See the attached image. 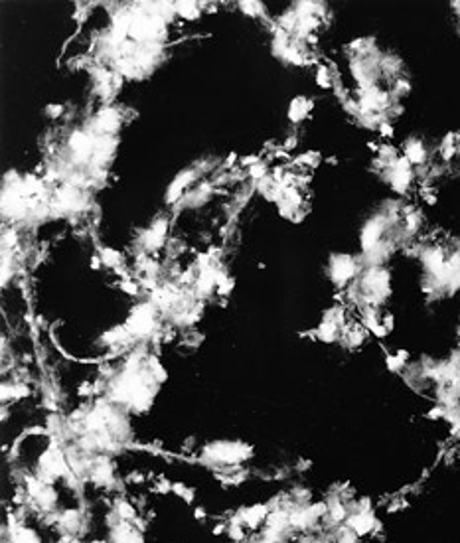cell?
Returning <instances> with one entry per match:
<instances>
[{
    "label": "cell",
    "mask_w": 460,
    "mask_h": 543,
    "mask_svg": "<svg viewBox=\"0 0 460 543\" xmlns=\"http://www.w3.org/2000/svg\"><path fill=\"white\" fill-rule=\"evenodd\" d=\"M253 449L249 445L243 442H211L204 449V458H208V462L211 464H220V466H239L241 462H245L247 458H251Z\"/></svg>",
    "instance_id": "obj_1"
},
{
    "label": "cell",
    "mask_w": 460,
    "mask_h": 543,
    "mask_svg": "<svg viewBox=\"0 0 460 543\" xmlns=\"http://www.w3.org/2000/svg\"><path fill=\"white\" fill-rule=\"evenodd\" d=\"M125 326H127V330L131 332L133 338L150 336L154 332V328H156V308H154V304L149 302V304L134 306Z\"/></svg>",
    "instance_id": "obj_2"
},
{
    "label": "cell",
    "mask_w": 460,
    "mask_h": 543,
    "mask_svg": "<svg viewBox=\"0 0 460 543\" xmlns=\"http://www.w3.org/2000/svg\"><path fill=\"white\" fill-rule=\"evenodd\" d=\"M359 285H361V292H364V297L368 301L381 302L389 294L391 279H389L387 271H381L379 267H371L370 271L364 275Z\"/></svg>",
    "instance_id": "obj_3"
},
{
    "label": "cell",
    "mask_w": 460,
    "mask_h": 543,
    "mask_svg": "<svg viewBox=\"0 0 460 543\" xmlns=\"http://www.w3.org/2000/svg\"><path fill=\"white\" fill-rule=\"evenodd\" d=\"M357 275V263L352 255H334L330 259V277L336 285H346Z\"/></svg>",
    "instance_id": "obj_4"
},
{
    "label": "cell",
    "mask_w": 460,
    "mask_h": 543,
    "mask_svg": "<svg viewBox=\"0 0 460 543\" xmlns=\"http://www.w3.org/2000/svg\"><path fill=\"white\" fill-rule=\"evenodd\" d=\"M385 231V217H371L370 221L364 226L361 233H359V241H361V249L366 253H370L371 249H375L381 243V235Z\"/></svg>",
    "instance_id": "obj_5"
},
{
    "label": "cell",
    "mask_w": 460,
    "mask_h": 543,
    "mask_svg": "<svg viewBox=\"0 0 460 543\" xmlns=\"http://www.w3.org/2000/svg\"><path fill=\"white\" fill-rule=\"evenodd\" d=\"M95 140L97 136L89 135V133H81L77 131L69 136V151L74 152V156L77 160H89L93 158V152H95Z\"/></svg>",
    "instance_id": "obj_6"
},
{
    "label": "cell",
    "mask_w": 460,
    "mask_h": 543,
    "mask_svg": "<svg viewBox=\"0 0 460 543\" xmlns=\"http://www.w3.org/2000/svg\"><path fill=\"white\" fill-rule=\"evenodd\" d=\"M120 127V115L115 109H105L101 111L95 121H93V131L95 136H113V133H117Z\"/></svg>",
    "instance_id": "obj_7"
},
{
    "label": "cell",
    "mask_w": 460,
    "mask_h": 543,
    "mask_svg": "<svg viewBox=\"0 0 460 543\" xmlns=\"http://www.w3.org/2000/svg\"><path fill=\"white\" fill-rule=\"evenodd\" d=\"M193 178H196V172H193V170H184V172H180L178 176L170 182V186H168V190H166V202H168V204L178 202L180 198L184 196V192L188 190V186L193 182Z\"/></svg>",
    "instance_id": "obj_8"
},
{
    "label": "cell",
    "mask_w": 460,
    "mask_h": 543,
    "mask_svg": "<svg viewBox=\"0 0 460 543\" xmlns=\"http://www.w3.org/2000/svg\"><path fill=\"white\" fill-rule=\"evenodd\" d=\"M89 478L97 486L101 488H107V486H113V464L107 460V458H95L93 464H91V472H89Z\"/></svg>",
    "instance_id": "obj_9"
},
{
    "label": "cell",
    "mask_w": 460,
    "mask_h": 543,
    "mask_svg": "<svg viewBox=\"0 0 460 543\" xmlns=\"http://www.w3.org/2000/svg\"><path fill=\"white\" fill-rule=\"evenodd\" d=\"M269 512H271L269 506H265V504H257V506H251V508L241 510V512H239V517H241V524H243L247 529H257L261 524L267 522Z\"/></svg>",
    "instance_id": "obj_10"
},
{
    "label": "cell",
    "mask_w": 460,
    "mask_h": 543,
    "mask_svg": "<svg viewBox=\"0 0 460 543\" xmlns=\"http://www.w3.org/2000/svg\"><path fill=\"white\" fill-rule=\"evenodd\" d=\"M166 231H168L166 219L154 221L152 227H149L147 233H144V247H147V249H158V247L162 245L164 237H166Z\"/></svg>",
    "instance_id": "obj_11"
},
{
    "label": "cell",
    "mask_w": 460,
    "mask_h": 543,
    "mask_svg": "<svg viewBox=\"0 0 460 543\" xmlns=\"http://www.w3.org/2000/svg\"><path fill=\"white\" fill-rule=\"evenodd\" d=\"M403 151H405V160L409 164H423L427 160V149L419 138H409Z\"/></svg>",
    "instance_id": "obj_12"
},
{
    "label": "cell",
    "mask_w": 460,
    "mask_h": 543,
    "mask_svg": "<svg viewBox=\"0 0 460 543\" xmlns=\"http://www.w3.org/2000/svg\"><path fill=\"white\" fill-rule=\"evenodd\" d=\"M312 111V103L306 97H295L288 105V119L293 122H300L302 119L308 117V113Z\"/></svg>",
    "instance_id": "obj_13"
},
{
    "label": "cell",
    "mask_w": 460,
    "mask_h": 543,
    "mask_svg": "<svg viewBox=\"0 0 460 543\" xmlns=\"http://www.w3.org/2000/svg\"><path fill=\"white\" fill-rule=\"evenodd\" d=\"M8 537H10V543H42V539H40V535H38L36 529L24 528V526H20V528H16V529H10V531H8Z\"/></svg>",
    "instance_id": "obj_14"
},
{
    "label": "cell",
    "mask_w": 460,
    "mask_h": 543,
    "mask_svg": "<svg viewBox=\"0 0 460 543\" xmlns=\"http://www.w3.org/2000/svg\"><path fill=\"white\" fill-rule=\"evenodd\" d=\"M115 513H117V517H119L120 522H134L136 517H138V513H136V510H134V506L133 504H129V500H125V498H119L117 502H115Z\"/></svg>",
    "instance_id": "obj_15"
},
{
    "label": "cell",
    "mask_w": 460,
    "mask_h": 543,
    "mask_svg": "<svg viewBox=\"0 0 460 543\" xmlns=\"http://www.w3.org/2000/svg\"><path fill=\"white\" fill-rule=\"evenodd\" d=\"M176 16H182L184 20H196L200 16V6L198 2H174Z\"/></svg>",
    "instance_id": "obj_16"
},
{
    "label": "cell",
    "mask_w": 460,
    "mask_h": 543,
    "mask_svg": "<svg viewBox=\"0 0 460 543\" xmlns=\"http://www.w3.org/2000/svg\"><path fill=\"white\" fill-rule=\"evenodd\" d=\"M441 152H443V158L445 160H450L456 152H458V144H456V135L448 133L443 140V146H441Z\"/></svg>",
    "instance_id": "obj_17"
},
{
    "label": "cell",
    "mask_w": 460,
    "mask_h": 543,
    "mask_svg": "<svg viewBox=\"0 0 460 543\" xmlns=\"http://www.w3.org/2000/svg\"><path fill=\"white\" fill-rule=\"evenodd\" d=\"M239 8H241V12L249 14L251 18H259V16L265 14V6H263V2H241Z\"/></svg>",
    "instance_id": "obj_18"
},
{
    "label": "cell",
    "mask_w": 460,
    "mask_h": 543,
    "mask_svg": "<svg viewBox=\"0 0 460 543\" xmlns=\"http://www.w3.org/2000/svg\"><path fill=\"white\" fill-rule=\"evenodd\" d=\"M208 194H209L208 186H200L198 190H193L192 194L188 196V204L190 206H200V204H204L208 200Z\"/></svg>",
    "instance_id": "obj_19"
},
{
    "label": "cell",
    "mask_w": 460,
    "mask_h": 543,
    "mask_svg": "<svg viewBox=\"0 0 460 543\" xmlns=\"http://www.w3.org/2000/svg\"><path fill=\"white\" fill-rule=\"evenodd\" d=\"M332 71L328 69V67H318V71H316V81H318V85L320 87H324V89H328V87H332Z\"/></svg>",
    "instance_id": "obj_20"
},
{
    "label": "cell",
    "mask_w": 460,
    "mask_h": 543,
    "mask_svg": "<svg viewBox=\"0 0 460 543\" xmlns=\"http://www.w3.org/2000/svg\"><path fill=\"white\" fill-rule=\"evenodd\" d=\"M101 259H103L105 265H109V267H117V265L120 263V255L117 253V251H113V249H103Z\"/></svg>",
    "instance_id": "obj_21"
},
{
    "label": "cell",
    "mask_w": 460,
    "mask_h": 543,
    "mask_svg": "<svg viewBox=\"0 0 460 543\" xmlns=\"http://www.w3.org/2000/svg\"><path fill=\"white\" fill-rule=\"evenodd\" d=\"M172 490L178 494V496H182V498L186 500V502H192L193 500V490H190V488H186L184 484H172Z\"/></svg>",
    "instance_id": "obj_22"
},
{
    "label": "cell",
    "mask_w": 460,
    "mask_h": 543,
    "mask_svg": "<svg viewBox=\"0 0 460 543\" xmlns=\"http://www.w3.org/2000/svg\"><path fill=\"white\" fill-rule=\"evenodd\" d=\"M47 113H52V115H60L61 107H50V109H47Z\"/></svg>",
    "instance_id": "obj_23"
}]
</instances>
